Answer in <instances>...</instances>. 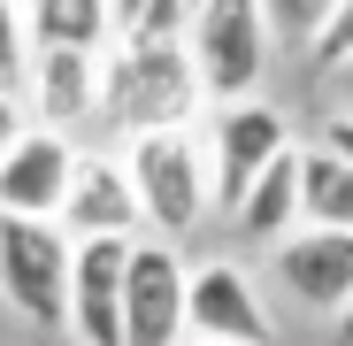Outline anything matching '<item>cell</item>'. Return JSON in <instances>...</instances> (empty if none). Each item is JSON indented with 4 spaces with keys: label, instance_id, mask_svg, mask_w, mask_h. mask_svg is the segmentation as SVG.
Returning <instances> with one entry per match:
<instances>
[{
    "label": "cell",
    "instance_id": "cell-9",
    "mask_svg": "<svg viewBox=\"0 0 353 346\" xmlns=\"http://www.w3.org/2000/svg\"><path fill=\"white\" fill-rule=\"evenodd\" d=\"M77 139L70 131H46L31 124L8 154H0V215H39V223H62L70 177H77Z\"/></svg>",
    "mask_w": 353,
    "mask_h": 346
},
{
    "label": "cell",
    "instance_id": "cell-1",
    "mask_svg": "<svg viewBox=\"0 0 353 346\" xmlns=\"http://www.w3.org/2000/svg\"><path fill=\"white\" fill-rule=\"evenodd\" d=\"M208 77L185 39H131L115 31L100 46V131L139 139V131H192L208 115Z\"/></svg>",
    "mask_w": 353,
    "mask_h": 346
},
{
    "label": "cell",
    "instance_id": "cell-12",
    "mask_svg": "<svg viewBox=\"0 0 353 346\" xmlns=\"http://www.w3.org/2000/svg\"><path fill=\"white\" fill-rule=\"evenodd\" d=\"M62 231L70 239H146L139 185H131L123 154H108V146L77 154V177H70V200H62Z\"/></svg>",
    "mask_w": 353,
    "mask_h": 346
},
{
    "label": "cell",
    "instance_id": "cell-10",
    "mask_svg": "<svg viewBox=\"0 0 353 346\" xmlns=\"http://www.w3.org/2000/svg\"><path fill=\"white\" fill-rule=\"evenodd\" d=\"M284 300H300L307 316H338L353 300V231H323V223H300L292 239H276L269 254Z\"/></svg>",
    "mask_w": 353,
    "mask_h": 346
},
{
    "label": "cell",
    "instance_id": "cell-4",
    "mask_svg": "<svg viewBox=\"0 0 353 346\" xmlns=\"http://www.w3.org/2000/svg\"><path fill=\"white\" fill-rule=\"evenodd\" d=\"M192 62L208 77V100H254L261 77H269V16H261V0H200L192 8Z\"/></svg>",
    "mask_w": 353,
    "mask_h": 346
},
{
    "label": "cell",
    "instance_id": "cell-24",
    "mask_svg": "<svg viewBox=\"0 0 353 346\" xmlns=\"http://www.w3.org/2000/svg\"><path fill=\"white\" fill-rule=\"evenodd\" d=\"M192 8H200V0H192Z\"/></svg>",
    "mask_w": 353,
    "mask_h": 346
},
{
    "label": "cell",
    "instance_id": "cell-16",
    "mask_svg": "<svg viewBox=\"0 0 353 346\" xmlns=\"http://www.w3.org/2000/svg\"><path fill=\"white\" fill-rule=\"evenodd\" d=\"M300 70L307 77H345L353 70V0H338L330 8V23L307 39V54H300Z\"/></svg>",
    "mask_w": 353,
    "mask_h": 346
},
{
    "label": "cell",
    "instance_id": "cell-21",
    "mask_svg": "<svg viewBox=\"0 0 353 346\" xmlns=\"http://www.w3.org/2000/svg\"><path fill=\"white\" fill-rule=\"evenodd\" d=\"M330 346H353V300H345V308L330 316Z\"/></svg>",
    "mask_w": 353,
    "mask_h": 346
},
{
    "label": "cell",
    "instance_id": "cell-13",
    "mask_svg": "<svg viewBox=\"0 0 353 346\" xmlns=\"http://www.w3.org/2000/svg\"><path fill=\"white\" fill-rule=\"evenodd\" d=\"M300 154L307 146H284L261 177L230 200V223H239V239H254V247H276V239H292L300 231Z\"/></svg>",
    "mask_w": 353,
    "mask_h": 346
},
{
    "label": "cell",
    "instance_id": "cell-14",
    "mask_svg": "<svg viewBox=\"0 0 353 346\" xmlns=\"http://www.w3.org/2000/svg\"><path fill=\"white\" fill-rule=\"evenodd\" d=\"M31 46H108L115 39V0H23Z\"/></svg>",
    "mask_w": 353,
    "mask_h": 346
},
{
    "label": "cell",
    "instance_id": "cell-3",
    "mask_svg": "<svg viewBox=\"0 0 353 346\" xmlns=\"http://www.w3.org/2000/svg\"><path fill=\"white\" fill-rule=\"evenodd\" d=\"M70 262H77V239L62 223L0 215V300L31 331H62L70 323Z\"/></svg>",
    "mask_w": 353,
    "mask_h": 346
},
{
    "label": "cell",
    "instance_id": "cell-18",
    "mask_svg": "<svg viewBox=\"0 0 353 346\" xmlns=\"http://www.w3.org/2000/svg\"><path fill=\"white\" fill-rule=\"evenodd\" d=\"M31 70V23H23V0H0V85H23Z\"/></svg>",
    "mask_w": 353,
    "mask_h": 346
},
{
    "label": "cell",
    "instance_id": "cell-25",
    "mask_svg": "<svg viewBox=\"0 0 353 346\" xmlns=\"http://www.w3.org/2000/svg\"><path fill=\"white\" fill-rule=\"evenodd\" d=\"M345 77H353V70H345Z\"/></svg>",
    "mask_w": 353,
    "mask_h": 346
},
{
    "label": "cell",
    "instance_id": "cell-7",
    "mask_svg": "<svg viewBox=\"0 0 353 346\" xmlns=\"http://www.w3.org/2000/svg\"><path fill=\"white\" fill-rule=\"evenodd\" d=\"M185 316H192V338H215V346H276V316L261 300V285L246 277V262H223V254L192 262Z\"/></svg>",
    "mask_w": 353,
    "mask_h": 346
},
{
    "label": "cell",
    "instance_id": "cell-2",
    "mask_svg": "<svg viewBox=\"0 0 353 346\" xmlns=\"http://www.w3.org/2000/svg\"><path fill=\"white\" fill-rule=\"evenodd\" d=\"M123 169L139 185L146 239H176L185 247L192 231L208 223V208H215V162H208L200 124L192 131H139V139H123Z\"/></svg>",
    "mask_w": 353,
    "mask_h": 346
},
{
    "label": "cell",
    "instance_id": "cell-22",
    "mask_svg": "<svg viewBox=\"0 0 353 346\" xmlns=\"http://www.w3.org/2000/svg\"><path fill=\"white\" fill-rule=\"evenodd\" d=\"M139 8H146V0H115V31H131V23H139Z\"/></svg>",
    "mask_w": 353,
    "mask_h": 346
},
{
    "label": "cell",
    "instance_id": "cell-20",
    "mask_svg": "<svg viewBox=\"0 0 353 346\" xmlns=\"http://www.w3.org/2000/svg\"><path fill=\"white\" fill-rule=\"evenodd\" d=\"M23 131H31V115H23V93H16V85H0V154H8Z\"/></svg>",
    "mask_w": 353,
    "mask_h": 346
},
{
    "label": "cell",
    "instance_id": "cell-5",
    "mask_svg": "<svg viewBox=\"0 0 353 346\" xmlns=\"http://www.w3.org/2000/svg\"><path fill=\"white\" fill-rule=\"evenodd\" d=\"M192 262L176 239H139L123 277V346H185L192 338Z\"/></svg>",
    "mask_w": 353,
    "mask_h": 346
},
{
    "label": "cell",
    "instance_id": "cell-6",
    "mask_svg": "<svg viewBox=\"0 0 353 346\" xmlns=\"http://www.w3.org/2000/svg\"><path fill=\"white\" fill-rule=\"evenodd\" d=\"M200 139H208V162H215V200L230 208L261 169L284 154V146H300V131H292V115L276 108V100H215L208 108V124H200Z\"/></svg>",
    "mask_w": 353,
    "mask_h": 346
},
{
    "label": "cell",
    "instance_id": "cell-19",
    "mask_svg": "<svg viewBox=\"0 0 353 346\" xmlns=\"http://www.w3.org/2000/svg\"><path fill=\"white\" fill-rule=\"evenodd\" d=\"M315 146H330L338 162H353V108H330L323 124H315Z\"/></svg>",
    "mask_w": 353,
    "mask_h": 346
},
{
    "label": "cell",
    "instance_id": "cell-11",
    "mask_svg": "<svg viewBox=\"0 0 353 346\" xmlns=\"http://www.w3.org/2000/svg\"><path fill=\"white\" fill-rule=\"evenodd\" d=\"M139 239H77L70 262V338L77 346H123V277Z\"/></svg>",
    "mask_w": 353,
    "mask_h": 346
},
{
    "label": "cell",
    "instance_id": "cell-15",
    "mask_svg": "<svg viewBox=\"0 0 353 346\" xmlns=\"http://www.w3.org/2000/svg\"><path fill=\"white\" fill-rule=\"evenodd\" d=\"M300 223L353 231V162H338V154L315 146V139H307V154H300Z\"/></svg>",
    "mask_w": 353,
    "mask_h": 346
},
{
    "label": "cell",
    "instance_id": "cell-17",
    "mask_svg": "<svg viewBox=\"0 0 353 346\" xmlns=\"http://www.w3.org/2000/svg\"><path fill=\"white\" fill-rule=\"evenodd\" d=\"M330 8H338V0H261L269 39H276V46H292V54H307V39L330 23Z\"/></svg>",
    "mask_w": 353,
    "mask_h": 346
},
{
    "label": "cell",
    "instance_id": "cell-8",
    "mask_svg": "<svg viewBox=\"0 0 353 346\" xmlns=\"http://www.w3.org/2000/svg\"><path fill=\"white\" fill-rule=\"evenodd\" d=\"M23 115L46 131H85L100 124V46H31V70H23Z\"/></svg>",
    "mask_w": 353,
    "mask_h": 346
},
{
    "label": "cell",
    "instance_id": "cell-23",
    "mask_svg": "<svg viewBox=\"0 0 353 346\" xmlns=\"http://www.w3.org/2000/svg\"><path fill=\"white\" fill-rule=\"evenodd\" d=\"M185 346H215V338H185Z\"/></svg>",
    "mask_w": 353,
    "mask_h": 346
}]
</instances>
